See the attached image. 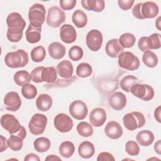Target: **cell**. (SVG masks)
<instances>
[{"mask_svg":"<svg viewBox=\"0 0 161 161\" xmlns=\"http://www.w3.org/2000/svg\"><path fill=\"white\" fill-rule=\"evenodd\" d=\"M106 135L113 140L119 138L123 135V128L119 123L115 121H109L104 128Z\"/></svg>","mask_w":161,"mask_h":161,"instance_id":"obj_19","label":"cell"},{"mask_svg":"<svg viewBox=\"0 0 161 161\" xmlns=\"http://www.w3.org/2000/svg\"><path fill=\"white\" fill-rule=\"evenodd\" d=\"M118 63L120 67L127 70L133 71L140 67L139 58L130 52H123L118 56Z\"/></svg>","mask_w":161,"mask_h":161,"instance_id":"obj_6","label":"cell"},{"mask_svg":"<svg viewBox=\"0 0 161 161\" xmlns=\"http://www.w3.org/2000/svg\"><path fill=\"white\" fill-rule=\"evenodd\" d=\"M24 160L25 161H31V160H33V161H40V158H39V157L35 154V153H28L27 154L25 158H24Z\"/></svg>","mask_w":161,"mask_h":161,"instance_id":"obj_49","label":"cell"},{"mask_svg":"<svg viewBox=\"0 0 161 161\" xmlns=\"http://www.w3.org/2000/svg\"><path fill=\"white\" fill-rule=\"evenodd\" d=\"M0 138H1V149H0V152H3L5 151L8 148V147H9L8 141L6 139V138L3 136V135H1Z\"/></svg>","mask_w":161,"mask_h":161,"instance_id":"obj_48","label":"cell"},{"mask_svg":"<svg viewBox=\"0 0 161 161\" xmlns=\"http://www.w3.org/2000/svg\"><path fill=\"white\" fill-rule=\"evenodd\" d=\"M65 14L58 6L50 7L48 10L47 16V25L52 28H58L65 21Z\"/></svg>","mask_w":161,"mask_h":161,"instance_id":"obj_9","label":"cell"},{"mask_svg":"<svg viewBox=\"0 0 161 161\" xmlns=\"http://www.w3.org/2000/svg\"><path fill=\"white\" fill-rule=\"evenodd\" d=\"M106 54L111 58H116L124 50V48L119 44V40L116 38H113L109 40L105 47Z\"/></svg>","mask_w":161,"mask_h":161,"instance_id":"obj_20","label":"cell"},{"mask_svg":"<svg viewBox=\"0 0 161 161\" xmlns=\"http://www.w3.org/2000/svg\"><path fill=\"white\" fill-rule=\"evenodd\" d=\"M92 73V68L91 65L86 62L79 64L76 68V75L81 78L89 77Z\"/></svg>","mask_w":161,"mask_h":161,"instance_id":"obj_36","label":"cell"},{"mask_svg":"<svg viewBox=\"0 0 161 161\" xmlns=\"http://www.w3.org/2000/svg\"><path fill=\"white\" fill-rule=\"evenodd\" d=\"M125 151L131 156H136L140 153V147L136 142L130 140L125 144Z\"/></svg>","mask_w":161,"mask_h":161,"instance_id":"obj_41","label":"cell"},{"mask_svg":"<svg viewBox=\"0 0 161 161\" xmlns=\"http://www.w3.org/2000/svg\"><path fill=\"white\" fill-rule=\"evenodd\" d=\"M155 26L160 31V16H158L155 21Z\"/></svg>","mask_w":161,"mask_h":161,"instance_id":"obj_53","label":"cell"},{"mask_svg":"<svg viewBox=\"0 0 161 161\" xmlns=\"http://www.w3.org/2000/svg\"><path fill=\"white\" fill-rule=\"evenodd\" d=\"M118 40L123 48H131L135 45L136 38L132 33H125L119 36Z\"/></svg>","mask_w":161,"mask_h":161,"instance_id":"obj_35","label":"cell"},{"mask_svg":"<svg viewBox=\"0 0 161 161\" xmlns=\"http://www.w3.org/2000/svg\"><path fill=\"white\" fill-rule=\"evenodd\" d=\"M94 145L89 141H84L79 145L78 153L83 158H89L94 155Z\"/></svg>","mask_w":161,"mask_h":161,"instance_id":"obj_26","label":"cell"},{"mask_svg":"<svg viewBox=\"0 0 161 161\" xmlns=\"http://www.w3.org/2000/svg\"><path fill=\"white\" fill-rule=\"evenodd\" d=\"M123 121L126 129L133 131L144 126L145 118L142 113L133 111L126 114L123 118Z\"/></svg>","mask_w":161,"mask_h":161,"instance_id":"obj_4","label":"cell"},{"mask_svg":"<svg viewBox=\"0 0 161 161\" xmlns=\"http://www.w3.org/2000/svg\"><path fill=\"white\" fill-rule=\"evenodd\" d=\"M106 112L102 108H96L89 114V121L94 127L101 126L106 121Z\"/></svg>","mask_w":161,"mask_h":161,"instance_id":"obj_17","label":"cell"},{"mask_svg":"<svg viewBox=\"0 0 161 161\" xmlns=\"http://www.w3.org/2000/svg\"><path fill=\"white\" fill-rule=\"evenodd\" d=\"M130 92L136 97L145 101H148L154 97V90L152 87L145 84L136 83L130 88Z\"/></svg>","mask_w":161,"mask_h":161,"instance_id":"obj_8","label":"cell"},{"mask_svg":"<svg viewBox=\"0 0 161 161\" xmlns=\"http://www.w3.org/2000/svg\"><path fill=\"white\" fill-rule=\"evenodd\" d=\"M51 146L50 140L46 137H40L33 142V147L35 150L40 153H43L48 151Z\"/></svg>","mask_w":161,"mask_h":161,"instance_id":"obj_30","label":"cell"},{"mask_svg":"<svg viewBox=\"0 0 161 161\" xmlns=\"http://www.w3.org/2000/svg\"><path fill=\"white\" fill-rule=\"evenodd\" d=\"M158 5L153 1L138 3L132 9L133 15L139 19L154 18L158 15Z\"/></svg>","mask_w":161,"mask_h":161,"instance_id":"obj_2","label":"cell"},{"mask_svg":"<svg viewBox=\"0 0 161 161\" xmlns=\"http://www.w3.org/2000/svg\"><path fill=\"white\" fill-rule=\"evenodd\" d=\"M47 117L40 113L33 114L28 123V128L30 133L34 135H40L43 133L47 125Z\"/></svg>","mask_w":161,"mask_h":161,"instance_id":"obj_7","label":"cell"},{"mask_svg":"<svg viewBox=\"0 0 161 161\" xmlns=\"http://www.w3.org/2000/svg\"><path fill=\"white\" fill-rule=\"evenodd\" d=\"M126 102V96L121 92H116L108 98L109 104L116 111L123 109L125 107Z\"/></svg>","mask_w":161,"mask_h":161,"instance_id":"obj_18","label":"cell"},{"mask_svg":"<svg viewBox=\"0 0 161 161\" xmlns=\"http://www.w3.org/2000/svg\"><path fill=\"white\" fill-rule=\"evenodd\" d=\"M55 128L61 133H67L73 128V121L71 118L65 113L57 114L53 119Z\"/></svg>","mask_w":161,"mask_h":161,"instance_id":"obj_12","label":"cell"},{"mask_svg":"<svg viewBox=\"0 0 161 161\" xmlns=\"http://www.w3.org/2000/svg\"><path fill=\"white\" fill-rule=\"evenodd\" d=\"M41 31L42 27H36L30 24L25 32L27 42L32 44L38 43L41 39Z\"/></svg>","mask_w":161,"mask_h":161,"instance_id":"obj_23","label":"cell"},{"mask_svg":"<svg viewBox=\"0 0 161 161\" xmlns=\"http://www.w3.org/2000/svg\"><path fill=\"white\" fill-rule=\"evenodd\" d=\"M138 47L142 52H146L152 49V42L149 36H142L138 42Z\"/></svg>","mask_w":161,"mask_h":161,"instance_id":"obj_42","label":"cell"},{"mask_svg":"<svg viewBox=\"0 0 161 161\" xmlns=\"http://www.w3.org/2000/svg\"><path fill=\"white\" fill-rule=\"evenodd\" d=\"M60 37L61 40L67 44L74 42L77 38V32L75 28L69 24H65L60 27Z\"/></svg>","mask_w":161,"mask_h":161,"instance_id":"obj_16","label":"cell"},{"mask_svg":"<svg viewBox=\"0 0 161 161\" xmlns=\"http://www.w3.org/2000/svg\"><path fill=\"white\" fill-rule=\"evenodd\" d=\"M30 55L33 62H41L46 57L45 49L43 46H37L32 49Z\"/></svg>","mask_w":161,"mask_h":161,"instance_id":"obj_37","label":"cell"},{"mask_svg":"<svg viewBox=\"0 0 161 161\" xmlns=\"http://www.w3.org/2000/svg\"><path fill=\"white\" fill-rule=\"evenodd\" d=\"M57 70L53 67H47L43 69L42 77L43 82L52 83L57 79Z\"/></svg>","mask_w":161,"mask_h":161,"instance_id":"obj_33","label":"cell"},{"mask_svg":"<svg viewBox=\"0 0 161 161\" xmlns=\"http://www.w3.org/2000/svg\"><path fill=\"white\" fill-rule=\"evenodd\" d=\"M8 30L7 38L11 42H18L23 37L26 21L21 15L17 12H13L6 18Z\"/></svg>","mask_w":161,"mask_h":161,"instance_id":"obj_1","label":"cell"},{"mask_svg":"<svg viewBox=\"0 0 161 161\" xmlns=\"http://www.w3.org/2000/svg\"><path fill=\"white\" fill-rule=\"evenodd\" d=\"M14 81L19 86H23L30 82L31 80V74L25 70L17 71L14 75Z\"/></svg>","mask_w":161,"mask_h":161,"instance_id":"obj_29","label":"cell"},{"mask_svg":"<svg viewBox=\"0 0 161 161\" xmlns=\"http://www.w3.org/2000/svg\"><path fill=\"white\" fill-rule=\"evenodd\" d=\"M48 51L50 56L55 60L62 58L65 54V47L60 42H52L48 45Z\"/></svg>","mask_w":161,"mask_h":161,"instance_id":"obj_21","label":"cell"},{"mask_svg":"<svg viewBox=\"0 0 161 161\" xmlns=\"http://www.w3.org/2000/svg\"><path fill=\"white\" fill-rule=\"evenodd\" d=\"M53 104L52 97L48 94H40L36 99V106L38 110L41 111H48Z\"/></svg>","mask_w":161,"mask_h":161,"instance_id":"obj_24","label":"cell"},{"mask_svg":"<svg viewBox=\"0 0 161 161\" xmlns=\"http://www.w3.org/2000/svg\"><path fill=\"white\" fill-rule=\"evenodd\" d=\"M97 160V161H105V160L114 161L115 158L111 153H110L109 152H103L100 153L98 155Z\"/></svg>","mask_w":161,"mask_h":161,"instance_id":"obj_47","label":"cell"},{"mask_svg":"<svg viewBox=\"0 0 161 161\" xmlns=\"http://www.w3.org/2000/svg\"><path fill=\"white\" fill-rule=\"evenodd\" d=\"M161 148V140H158L154 145V150L158 155L161 154V148Z\"/></svg>","mask_w":161,"mask_h":161,"instance_id":"obj_51","label":"cell"},{"mask_svg":"<svg viewBox=\"0 0 161 161\" xmlns=\"http://www.w3.org/2000/svg\"><path fill=\"white\" fill-rule=\"evenodd\" d=\"M45 160H50V161H55V160H61V158H60V157H58L57 155H49L45 158Z\"/></svg>","mask_w":161,"mask_h":161,"instance_id":"obj_52","label":"cell"},{"mask_svg":"<svg viewBox=\"0 0 161 161\" xmlns=\"http://www.w3.org/2000/svg\"><path fill=\"white\" fill-rule=\"evenodd\" d=\"M138 81L137 77L134 75H128L125 76L120 81V87L125 92H129L131 86Z\"/></svg>","mask_w":161,"mask_h":161,"instance_id":"obj_38","label":"cell"},{"mask_svg":"<svg viewBox=\"0 0 161 161\" xmlns=\"http://www.w3.org/2000/svg\"><path fill=\"white\" fill-rule=\"evenodd\" d=\"M37 93L36 87L31 84H28L22 86L21 94L23 96L27 99H34L37 95Z\"/></svg>","mask_w":161,"mask_h":161,"instance_id":"obj_39","label":"cell"},{"mask_svg":"<svg viewBox=\"0 0 161 161\" xmlns=\"http://www.w3.org/2000/svg\"><path fill=\"white\" fill-rule=\"evenodd\" d=\"M28 61L29 57L28 53L22 49L8 52L4 57L5 64L8 67L12 69L23 67L28 64Z\"/></svg>","mask_w":161,"mask_h":161,"instance_id":"obj_3","label":"cell"},{"mask_svg":"<svg viewBox=\"0 0 161 161\" xmlns=\"http://www.w3.org/2000/svg\"><path fill=\"white\" fill-rule=\"evenodd\" d=\"M57 72L62 78H70L74 72V67L70 61L64 60L60 62L57 66Z\"/></svg>","mask_w":161,"mask_h":161,"instance_id":"obj_22","label":"cell"},{"mask_svg":"<svg viewBox=\"0 0 161 161\" xmlns=\"http://www.w3.org/2000/svg\"><path fill=\"white\" fill-rule=\"evenodd\" d=\"M45 8L43 4L39 3L33 4L28 11L30 24L36 27H42L45 20Z\"/></svg>","mask_w":161,"mask_h":161,"instance_id":"obj_5","label":"cell"},{"mask_svg":"<svg viewBox=\"0 0 161 161\" xmlns=\"http://www.w3.org/2000/svg\"><path fill=\"white\" fill-rule=\"evenodd\" d=\"M154 138V135L151 131L144 130L137 133L136 139L141 146L148 147L153 142Z\"/></svg>","mask_w":161,"mask_h":161,"instance_id":"obj_27","label":"cell"},{"mask_svg":"<svg viewBox=\"0 0 161 161\" xmlns=\"http://www.w3.org/2000/svg\"><path fill=\"white\" fill-rule=\"evenodd\" d=\"M103 36L101 31L93 29L89 31L86 38V42L89 50L93 52L98 51L103 44Z\"/></svg>","mask_w":161,"mask_h":161,"instance_id":"obj_10","label":"cell"},{"mask_svg":"<svg viewBox=\"0 0 161 161\" xmlns=\"http://www.w3.org/2000/svg\"><path fill=\"white\" fill-rule=\"evenodd\" d=\"M152 42V49L157 50L161 47L160 34V33H153L149 36Z\"/></svg>","mask_w":161,"mask_h":161,"instance_id":"obj_45","label":"cell"},{"mask_svg":"<svg viewBox=\"0 0 161 161\" xmlns=\"http://www.w3.org/2000/svg\"><path fill=\"white\" fill-rule=\"evenodd\" d=\"M26 136V131L24 126H21V129L15 135L11 134L8 138V145L13 151L20 150L23 145V140Z\"/></svg>","mask_w":161,"mask_h":161,"instance_id":"obj_15","label":"cell"},{"mask_svg":"<svg viewBox=\"0 0 161 161\" xmlns=\"http://www.w3.org/2000/svg\"><path fill=\"white\" fill-rule=\"evenodd\" d=\"M82 7L88 11L102 12L105 8V2L103 0H82Z\"/></svg>","mask_w":161,"mask_h":161,"instance_id":"obj_25","label":"cell"},{"mask_svg":"<svg viewBox=\"0 0 161 161\" xmlns=\"http://www.w3.org/2000/svg\"><path fill=\"white\" fill-rule=\"evenodd\" d=\"M72 20L75 26L82 28L85 27L87 23V16L82 10L77 9L72 16Z\"/></svg>","mask_w":161,"mask_h":161,"instance_id":"obj_28","label":"cell"},{"mask_svg":"<svg viewBox=\"0 0 161 161\" xmlns=\"http://www.w3.org/2000/svg\"><path fill=\"white\" fill-rule=\"evenodd\" d=\"M77 131L82 137H89L93 135L92 126L87 122L81 121L77 126Z\"/></svg>","mask_w":161,"mask_h":161,"instance_id":"obj_34","label":"cell"},{"mask_svg":"<svg viewBox=\"0 0 161 161\" xmlns=\"http://www.w3.org/2000/svg\"><path fill=\"white\" fill-rule=\"evenodd\" d=\"M160 111H161V106H158L154 111V117L156 121H157L158 123L161 122L160 119Z\"/></svg>","mask_w":161,"mask_h":161,"instance_id":"obj_50","label":"cell"},{"mask_svg":"<svg viewBox=\"0 0 161 161\" xmlns=\"http://www.w3.org/2000/svg\"><path fill=\"white\" fill-rule=\"evenodd\" d=\"M134 3H135V1H133V0H125V1L119 0V1H118V4L119 8H121L122 10H124V11H126V10L131 9V8L132 7Z\"/></svg>","mask_w":161,"mask_h":161,"instance_id":"obj_46","label":"cell"},{"mask_svg":"<svg viewBox=\"0 0 161 161\" xmlns=\"http://www.w3.org/2000/svg\"><path fill=\"white\" fill-rule=\"evenodd\" d=\"M44 67L39 66L35 67L31 72V80L36 83H40L43 82V79L42 77V72Z\"/></svg>","mask_w":161,"mask_h":161,"instance_id":"obj_43","label":"cell"},{"mask_svg":"<svg viewBox=\"0 0 161 161\" xmlns=\"http://www.w3.org/2000/svg\"><path fill=\"white\" fill-rule=\"evenodd\" d=\"M1 125L11 135L16 133L21 128L18 119L10 114H5L1 116Z\"/></svg>","mask_w":161,"mask_h":161,"instance_id":"obj_13","label":"cell"},{"mask_svg":"<svg viewBox=\"0 0 161 161\" xmlns=\"http://www.w3.org/2000/svg\"><path fill=\"white\" fill-rule=\"evenodd\" d=\"M69 110L70 116L77 120L84 119L88 113L86 104L80 100H75L71 103Z\"/></svg>","mask_w":161,"mask_h":161,"instance_id":"obj_11","label":"cell"},{"mask_svg":"<svg viewBox=\"0 0 161 161\" xmlns=\"http://www.w3.org/2000/svg\"><path fill=\"white\" fill-rule=\"evenodd\" d=\"M142 61L147 67L153 68L157 65L158 59L154 52L150 50H148L144 52L142 56Z\"/></svg>","mask_w":161,"mask_h":161,"instance_id":"obj_32","label":"cell"},{"mask_svg":"<svg viewBox=\"0 0 161 161\" xmlns=\"http://www.w3.org/2000/svg\"><path fill=\"white\" fill-rule=\"evenodd\" d=\"M58 151L62 157L64 158H69L72 156L74 153L75 146L72 142L70 141H65L60 145Z\"/></svg>","mask_w":161,"mask_h":161,"instance_id":"obj_31","label":"cell"},{"mask_svg":"<svg viewBox=\"0 0 161 161\" xmlns=\"http://www.w3.org/2000/svg\"><path fill=\"white\" fill-rule=\"evenodd\" d=\"M84 55L82 48L79 46H73L72 47L69 51V57L70 60L73 61H79L80 60Z\"/></svg>","mask_w":161,"mask_h":161,"instance_id":"obj_40","label":"cell"},{"mask_svg":"<svg viewBox=\"0 0 161 161\" xmlns=\"http://www.w3.org/2000/svg\"><path fill=\"white\" fill-rule=\"evenodd\" d=\"M76 3V0H60L59 1L61 8L65 11L72 9L75 6Z\"/></svg>","mask_w":161,"mask_h":161,"instance_id":"obj_44","label":"cell"},{"mask_svg":"<svg viewBox=\"0 0 161 161\" xmlns=\"http://www.w3.org/2000/svg\"><path fill=\"white\" fill-rule=\"evenodd\" d=\"M4 104L6 109L10 111H18L21 106V100L18 92H8L4 97Z\"/></svg>","mask_w":161,"mask_h":161,"instance_id":"obj_14","label":"cell"}]
</instances>
